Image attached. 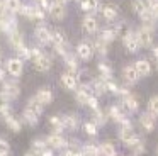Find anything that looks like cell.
Here are the masks:
<instances>
[{"instance_id": "cell-1", "label": "cell", "mask_w": 158, "mask_h": 156, "mask_svg": "<svg viewBox=\"0 0 158 156\" xmlns=\"http://www.w3.org/2000/svg\"><path fill=\"white\" fill-rule=\"evenodd\" d=\"M17 31V22H15L14 14L7 12V10H0V32L10 34Z\"/></svg>"}, {"instance_id": "cell-2", "label": "cell", "mask_w": 158, "mask_h": 156, "mask_svg": "<svg viewBox=\"0 0 158 156\" xmlns=\"http://www.w3.org/2000/svg\"><path fill=\"white\" fill-rule=\"evenodd\" d=\"M134 34H136V37H138L139 46L150 47L151 44H153V29H151V22L150 24H143Z\"/></svg>"}, {"instance_id": "cell-3", "label": "cell", "mask_w": 158, "mask_h": 156, "mask_svg": "<svg viewBox=\"0 0 158 156\" xmlns=\"http://www.w3.org/2000/svg\"><path fill=\"white\" fill-rule=\"evenodd\" d=\"M119 139H121V142H123L124 146H127V148H133V146L138 144V142H141L139 136H138L133 129H121L119 131Z\"/></svg>"}, {"instance_id": "cell-4", "label": "cell", "mask_w": 158, "mask_h": 156, "mask_svg": "<svg viewBox=\"0 0 158 156\" xmlns=\"http://www.w3.org/2000/svg\"><path fill=\"white\" fill-rule=\"evenodd\" d=\"M2 93L9 98V100H14L19 97L21 93V87L15 80H4V87H2Z\"/></svg>"}, {"instance_id": "cell-5", "label": "cell", "mask_w": 158, "mask_h": 156, "mask_svg": "<svg viewBox=\"0 0 158 156\" xmlns=\"http://www.w3.org/2000/svg\"><path fill=\"white\" fill-rule=\"evenodd\" d=\"M19 14L26 15L27 19H34V20H43L44 19V10H41L38 5H21Z\"/></svg>"}, {"instance_id": "cell-6", "label": "cell", "mask_w": 158, "mask_h": 156, "mask_svg": "<svg viewBox=\"0 0 158 156\" xmlns=\"http://www.w3.org/2000/svg\"><path fill=\"white\" fill-rule=\"evenodd\" d=\"M32 64H34V70L44 73V71H48L49 68L53 66V60H51V56H49V54L41 53L38 58H34V60H32Z\"/></svg>"}, {"instance_id": "cell-7", "label": "cell", "mask_w": 158, "mask_h": 156, "mask_svg": "<svg viewBox=\"0 0 158 156\" xmlns=\"http://www.w3.org/2000/svg\"><path fill=\"white\" fill-rule=\"evenodd\" d=\"M123 44H124V47H126L129 53H136L138 47H139L138 37H136V34H134L133 31H129V32H124V34H123Z\"/></svg>"}, {"instance_id": "cell-8", "label": "cell", "mask_w": 158, "mask_h": 156, "mask_svg": "<svg viewBox=\"0 0 158 156\" xmlns=\"http://www.w3.org/2000/svg\"><path fill=\"white\" fill-rule=\"evenodd\" d=\"M22 70H24V63H22L21 58H10L7 61V71L12 75V76H21Z\"/></svg>"}, {"instance_id": "cell-9", "label": "cell", "mask_w": 158, "mask_h": 156, "mask_svg": "<svg viewBox=\"0 0 158 156\" xmlns=\"http://www.w3.org/2000/svg\"><path fill=\"white\" fill-rule=\"evenodd\" d=\"M138 78H139V75H138V71L134 66L127 64V66L123 68V80L126 81L127 85H134L138 81Z\"/></svg>"}, {"instance_id": "cell-10", "label": "cell", "mask_w": 158, "mask_h": 156, "mask_svg": "<svg viewBox=\"0 0 158 156\" xmlns=\"http://www.w3.org/2000/svg\"><path fill=\"white\" fill-rule=\"evenodd\" d=\"M34 36H36V39H38L41 44H49L51 43V31H49L46 26H38L36 27Z\"/></svg>"}, {"instance_id": "cell-11", "label": "cell", "mask_w": 158, "mask_h": 156, "mask_svg": "<svg viewBox=\"0 0 158 156\" xmlns=\"http://www.w3.org/2000/svg\"><path fill=\"white\" fill-rule=\"evenodd\" d=\"M48 12H49V15H51L55 20H61V19H65V15H66L65 5H61V3H56V2L49 5Z\"/></svg>"}, {"instance_id": "cell-12", "label": "cell", "mask_w": 158, "mask_h": 156, "mask_svg": "<svg viewBox=\"0 0 158 156\" xmlns=\"http://www.w3.org/2000/svg\"><path fill=\"white\" fill-rule=\"evenodd\" d=\"M138 107H139V100H138L136 95L127 93L126 97H123V109H126L129 112H134V110H138Z\"/></svg>"}, {"instance_id": "cell-13", "label": "cell", "mask_w": 158, "mask_h": 156, "mask_svg": "<svg viewBox=\"0 0 158 156\" xmlns=\"http://www.w3.org/2000/svg\"><path fill=\"white\" fill-rule=\"evenodd\" d=\"M46 144H49L51 148H55V149H60V148H65V146H66V139L63 138L61 134L53 132L51 136H48V138H46Z\"/></svg>"}, {"instance_id": "cell-14", "label": "cell", "mask_w": 158, "mask_h": 156, "mask_svg": "<svg viewBox=\"0 0 158 156\" xmlns=\"http://www.w3.org/2000/svg\"><path fill=\"white\" fill-rule=\"evenodd\" d=\"M139 124H141V127H143L146 132L155 131V125H156V124H155V117L150 114V112L139 115Z\"/></svg>"}, {"instance_id": "cell-15", "label": "cell", "mask_w": 158, "mask_h": 156, "mask_svg": "<svg viewBox=\"0 0 158 156\" xmlns=\"http://www.w3.org/2000/svg\"><path fill=\"white\" fill-rule=\"evenodd\" d=\"M77 54H78L80 60H90L94 54V47L90 46L89 43H80L78 46H77Z\"/></svg>"}, {"instance_id": "cell-16", "label": "cell", "mask_w": 158, "mask_h": 156, "mask_svg": "<svg viewBox=\"0 0 158 156\" xmlns=\"http://www.w3.org/2000/svg\"><path fill=\"white\" fill-rule=\"evenodd\" d=\"M107 117L112 119L114 122H121L123 119H126V114H124L123 107H119V105H112V107H109V110H107Z\"/></svg>"}, {"instance_id": "cell-17", "label": "cell", "mask_w": 158, "mask_h": 156, "mask_svg": "<svg viewBox=\"0 0 158 156\" xmlns=\"http://www.w3.org/2000/svg\"><path fill=\"white\" fill-rule=\"evenodd\" d=\"M97 27H99V22H97V19L94 15H87L85 19L82 20V29L89 34H94L97 31Z\"/></svg>"}, {"instance_id": "cell-18", "label": "cell", "mask_w": 158, "mask_h": 156, "mask_svg": "<svg viewBox=\"0 0 158 156\" xmlns=\"http://www.w3.org/2000/svg\"><path fill=\"white\" fill-rule=\"evenodd\" d=\"M134 68H136L139 76H148V75L151 73V64L148 60H138L136 64H134Z\"/></svg>"}, {"instance_id": "cell-19", "label": "cell", "mask_w": 158, "mask_h": 156, "mask_svg": "<svg viewBox=\"0 0 158 156\" xmlns=\"http://www.w3.org/2000/svg\"><path fill=\"white\" fill-rule=\"evenodd\" d=\"M51 43L55 44V47H61L66 46V36L61 29H56L51 32Z\"/></svg>"}, {"instance_id": "cell-20", "label": "cell", "mask_w": 158, "mask_h": 156, "mask_svg": "<svg viewBox=\"0 0 158 156\" xmlns=\"http://www.w3.org/2000/svg\"><path fill=\"white\" fill-rule=\"evenodd\" d=\"M61 85L65 88H68V90H75L77 85H78L77 83V76L73 73H70V71L68 73H63L61 75Z\"/></svg>"}, {"instance_id": "cell-21", "label": "cell", "mask_w": 158, "mask_h": 156, "mask_svg": "<svg viewBox=\"0 0 158 156\" xmlns=\"http://www.w3.org/2000/svg\"><path fill=\"white\" fill-rule=\"evenodd\" d=\"M9 44H10L14 49H19L21 46H24V36H22L19 31H14V32L9 34Z\"/></svg>"}, {"instance_id": "cell-22", "label": "cell", "mask_w": 158, "mask_h": 156, "mask_svg": "<svg viewBox=\"0 0 158 156\" xmlns=\"http://www.w3.org/2000/svg\"><path fill=\"white\" fill-rule=\"evenodd\" d=\"M34 97L38 98L43 105H48V104H51V102H53V92L49 90V88H41Z\"/></svg>"}, {"instance_id": "cell-23", "label": "cell", "mask_w": 158, "mask_h": 156, "mask_svg": "<svg viewBox=\"0 0 158 156\" xmlns=\"http://www.w3.org/2000/svg\"><path fill=\"white\" fill-rule=\"evenodd\" d=\"M26 109H27V110H31L32 114H36L39 117V115H41V112H43V109H44V105H43L36 97H31L27 100V107H26Z\"/></svg>"}, {"instance_id": "cell-24", "label": "cell", "mask_w": 158, "mask_h": 156, "mask_svg": "<svg viewBox=\"0 0 158 156\" xmlns=\"http://www.w3.org/2000/svg\"><path fill=\"white\" fill-rule=\"evenodd\" d=\"M61 119H63V127L68 129V131H75V129L78 127V117H77L75 114H68Z\"/></svg>"}, {"instance_id": "cell-25", "label": "cell", "mask_w": 158, "mask_h": 156, "mask_svg": "<svg viewBox=\"0 0 158 156\" xmlns=\"http://www.w3.org/2000/svg\"><path fill=\"white\" fill-rule=\"evenodd\" d=\"M99 156H116V148L112 142H102L99 146Z\"/></svg>"}, {"instance_id": "cell-26", "label": "cell", "mask_w": 158, "mask_h": 156, "mask_svg": "<svg viewBox=\"0 0 158 156\" xmlns=\"http://www.w3.org/2000/svg\"><path fill=\"white\" fill-rule=\"evenodd\" d=\"M102 15H104V19H106V20L112 22V20L117 17V7L116 5H110V3H109V5H106L102 9Z\"/></svg>"}, {"instance_id": "cell-27", "label": "cell", "mask_w": 158, "mask_h": 156, "mask_svg": "<svg viewBox=\"0 0 158 156\" xmlns=\"http://www.w3.org/2000/svg\"><path fill=\"white\" fill-rule=\"evenodd\" d=\"M4 121H5V124L9 125V129H10L12 132H19V131H21V122H19V121H17V117H14L12 114L5 115Z\"/></svg>"}, {"instance_id": "cell-28", "label": "cell", "mask_w": 158, "mask_h": 156, "mask_svg": "<svg viewBox=\"0 0 158 156\" xmlns=\"http://www.w3.org/2000/svg\"><path fill=\"white\" fill-rule=\"evenodd\" d=\"M9 98L5 97L4 93H2V92H0V117L4 119L5 115H9L10 114V107H9Z\"/></svg>"}, {"instance_id": "cell-29", "label": "cell", "mask_w": 158, "mask_h": 156, "mask_svg": "<svg viewBox=\"0 0 158 156\" xmlns=\"http://www.w3.org/2000/svg\"><path fill=\"white\" fill-rule=\"evenodd\" d=\"M21 5H22L21 0H4V10H7V12H10V14L19 12Z\"/></svg>"}, {"instance_id": "cell-30", "label": "cell", "mask_w": 158, "mask_h": 156, "mask_svg": "<svg viewBox=\"0 0 158 156\" xmlns=\"http://www.w3.org/2000/svg\"><path fill=\"white\" fill-rule=\"evenodd\" d=\"M49 125H51V129L56 132V134H60V132L63 131V119L60 117V115H53V117H49Z\"/></svg>"}, {"instance_id": "cell-31", "label": "cell", "mask_w": 158, "mask_h": 156, "mask_svg": "<svg viewBox=\"0 0 158 156\" xmlns=\"http://www.w3.org/2000/svg\"><path fill=\"white\" fill-rule=\"evenodd\" d=\"M114 39H116V32H114V29H104V31H100L99 41H102V43L109 44V43H112Z\"/></svg>"}, {"instance_id": "cell-32", "label": "cell", "mask_w": 158, "mask_h": 156, "mask_svg": "<svg viewBox=\"0 0 158 156\" xmlns=\"http://www.w3.org/2000/svg\"><path fill=\"white\" fill-rule=\"evenodd\" d=\"M80 7L85 12H94L99 7V0H80Z\"/></svg>"}, {"instance_id": "cell-33", "label": "cell", "mask_w": 158, "mask_h": 156, "mask_svg": "<svg viewBox=\"0 0 158 156\" xmlns=\"http://www.w3.org/2000/svg\"><path fill=\"white\" fill-rule=\"evenodd\" d=\"M97 70H99V73H100V78H104V80H109L110 75H112V68L107 63H99L97 64Z\"/></svg>"}, {"instance_id": "cell-34", "label": "cell", "mask_w": 158, "mask_h": 156, "mask_svg": "<svg viewBox=\"0 0 158 156\" xmlns=\"http://www.w3.org/2000/svg\"><path fill=\"white\" fill-rule=\"evenodd\" d=\"M63 58H65V61H66V66H68L70 73H75V71H77V68H78V63H77V58L73 56L72 53H66Z\"/></svg>"}, {"instance_id": "cell-35", "label": "cell", "mask_w": 158, "mask_h": 156, "mask_svg": "<svg viewBox=\"0 0 158 156\" xmlns=\"http://www.w3.org/2000/svg\"><path fill=\"white\" fill-rule=\"evenodd\" d=\"M75 98H77V102H78V104L87 105V102H89V98H90L89 90H87V88H82V90H77V92H75Z\"/></svg>"}, {"instance_id": "cell-36", "label": "cell", "mask_w": 158, "mask_h": 156, "mask_svg": "<svg viewBox=\"0 0 158 156\" xmlns=\"http://www.w3.org/2000/svg\"><path fill=\"white\" fill-rule=\"evenodd\" d=\"M82 153L83 156H99V148H97L95 144H90V142H87L85 146L82 148Z\"/></svg>"}, {"instance_id": "cell-37", "label": "cell", "mask_w": 158, "mask_h": 156, "mask_svg": "<svg viewBox=\"0 0 158 156\" xmlns=\"http://www.w3.org/2000/svg\"><path fill=\"white\" fill-rule=\"evenodd\" d=\"M148 110L153 117H158V95H153L148 100Z\"/></svg>"}, {"instance_id": "cell-38", "label": "cell", "mask_w": 158, "mask_h": 156, "mask_svg": "<svg viewBox=\"0 0 158 156\" xmlns=\"http://www.w3.org/2000/svg\"><path fill=\"white\" fill-rule=\"evenodd\" d=\"M133 9H134V12L141 14L150 9V5L146 3V0H133Z\"/></svg>"}, {"instance_id": "cell-39", "label": "cell", "mask_w": 158, "mask_h": 156, "mask_svg": "<svg viewBox=\"0 0 158 156\" xmlns=\"http://www.w3.org/2000/svg\"><path fill=\"white\" fill-rule=\"evenodd\" d=\"M92 87H94V92H95L97 95H102L104 92H106V80H104V78H99V80H95L92 83Z\"/></svg>"}, {"instance_id": "cell-40", "label": "cell", "mask_w": 158, "mask_h": 156, "mask_svg": "<svg viewBox=\"0 0 158 156\" xmlns=\"http://www.w3.org/2000/svg\"><path fill=\"white\" fill-rule=\"evenodd\" d=\"M22 115H24V121L27 122L29 125H36V124H38V121H39V117H38V115H36V114H32L31 110H27V109L24 110V114H22Z\"/></svg>"}, {"instance_id": "cell-41", "label": "cell", "mask_w": 158, "mask_h": 156, "mask_svg": "<svg viewBox=\"0 0 158 156\" xmlns=\"http://www.w3.org/2000/svg\"><path fill=\"white\" fill-rule=\"evenodd\" d=\"M83 132L87 136H95L97 134V124L95 122H85L83 124Z\"/></svg>"}, {"instance_id": "cell-42", "label": "cell", "mask_w": 158, "mask_h": 156, "mask_svg": "<svg viewBox=\"0 0 158 156\" xmlns=\"http://www.w3.org/2000/svg\"><path fill=\"white\" fill-rule=\"evenodd\" d=\"M92 47H94V49H95L99 54H102V56H106V54H107V44L102 43V41H99V39L95 41V44H94Z\"/></svg>"}, {"instance_id": "cell-43", "label": "cell", "mask_w": 158, "mask_h": 156, "mask_svg": "<svg viewBox=\"0 0 158 156\" xmlns=\"http://www.w3.org/2000/svg\"><path fill=\"white\" fill-rule=\"evenodd\" d=\"M106 92H112V93H119V87H117L116 81H112L109 78V80H106Z\"/></svg>"}, {"instance_id": "cell-44", "label": "cell", "mask_w": 158, "mask_h": 156, "mask_svg": "<svg viewBox=\"0 0 158 156\" xmlns=\"http://www.w3.org/2000/svg\"><path fill=\"white\" fill-rule=\"evenodd\" d=\"M9 151H10V146L5 139H0V156H9Z\"/></svg>"}, {"instance_id": "cell-45", "label": "cell", "mask_w": 158, "mask_h": 156, "mask_svg": "<svg viewBox=\"0 0 158 156\" xmlns=\"http://www.w3.org/2000/svg\"><path fill=\"white\" fill-rule=\"evenodd\" d=\"M94 115H95V119H94V121H95V122H99V124H104V122L107 121V115H104V112L100 110V109L94 110Z\"/></svg>"}, {"instance_id": "cell-46", "label": "cell", "mask_w": 158, "mask_h": 156, "mask_svg": "<svg viewBox=\"0 0 158 156\" xmlns=\"http://www.w3.org/2000/svg\"><path fill=\"white\" fill-rule=\"evenodd\" d=\"M44 146H46V139H34V141H32V148L38 149L39 153H41L43 149H46Z\"/></svg>"}, {"instance_id": "cell-47", "label": "cell", "mask_w": 158, "mask_h": 156, "mask_svg": "<svg viewBox=\"0 0 158 156\" xmlns=\"http://www.w3.org/2000/svg\"><path fill=\"white\" fill-rule=\"evenodd\" d=\"M77 83H80V85H87V83H89V71H80L78 78H77Z\"/></svg>"}, {"instance_id": "cell-48", "label": "cell", "mask_w": 158, "mask_h": 156, "mask_svg": "<svg viewBox=\"0 0 158 156\" xmlns=\"http://www.w3.org/2000/svg\"><path fill=\"white\" fill-rule=\"evenodd\" d=\"M15 51H17V54H19V58H21V60H22V58H26V60L29 58V47L26 46V44H24V46H21L19 49H15Z\"/></svg>"}, {"instance_id": "cell-49", "label": "cell", "mask_w": 158, "mask_h": 156, "mask_svg": "<svg viewBox=\"0 0 158 156\" xmlns=\"http://www.w3.org/2000/svg\"><path fill=\"white\" fill-rule=\"evenodd\" d=\"M87 105H89V107L92 109V110H97V109H99L97 98H95V97H92V95H90V98H89V102H87Z\"/></svg>"}, {"instance_id": "cell-50", "label": "cell", "mask_w": 158, "mask_h": 156, "mask_svg": "<svg viewBox=\"0 0 158 156\" xmlns=\"http://www.w3.org/2000/svg\"><path fill=\"white\" fill-rule=\"evenodd\" d=\"M61 156H80V151L75 148V146H72V148H70L66 153H63Z\"/></svg>"}, {"instance_id": "cell-51", "label": "cell", "mask_w": 158, "mask_h": 156, "mask_svg": "<svg viewBox=\"0 0 158 156\" xmlns=\"http://www.w3.org/2000/svg\"><path fill=\"white\" fill-rule=\"evenodd\" d=\"M133 149H134V154H143V153H144V144L138 142L136 146H133Z\"/></svg>"}, {"instance_id": "cell-52", "label": "cell", "mask_w": 158, "mask_h": 156, "mask_svg": "<svg viewBox=\"0 0 158 156\" xmlns=\"http://www.w3.org/2000/svg\"><path fill=\"white\" fill-rule=\"evenodd\" d=\"M150 14L153 19H158V3H153V5L150 7Z\"/></svg>"}, {"instance_id": "cell-53", "label": "cell", "mask_w": 158, "mask_h": 156, "mask_svg": "<svg viewBox=\"0 0 158 156\" xmlns=\"http://www.w3.org/2000/svg\"><path fill=\"white\" fill-rule=\"evenodd\" d=\"M39 156H53V153L49 151V149H43V151L39 153Z\"/></svg>"}, {"instance_id": "cell-54", "label": "cell", "mask_w": 158, "mask_h": 156, "mask_svg": "<svg viewBox=\"0 0 158 156\" xmlns=\"http://www.w3.org/2000/svg\"><path fill=\"white\" fill-rule=\"evenodd\" d=\"M153 54H155V58H156V63H158V46L153 47Z\"/></svg>"}, {"instance_id": "cell-55", "label": "cell", "mask_w": 158, "mask_h": 156, "mask_svg": "<svg viewBox=\"0 0 158 156\" xmlns=\"http://www.w3.org/2000/svg\"><path fill=\"white\" fill-rule=\"evenodd\" d=\"M4 76H5V71L0 68V81H4Z\"/></svg>"}, {"instance_id": "cell-56", "label": "cell", "mask_w": 158, "mask_h": 156, "mask_svg": "<svg viewBox=\"0 0 158 156\" xmlns=\"http://www.w3.org/2000/svg\"><path fill=\"white\" fill-rule=\"evenodd\" d=\"M55 2H56V3H61V5H65V3L68 2V0H55Z\"/></svg>"}, {"instance_id": "cell-57", "label": "cell", "mask_w": 158, "mask_h": 156, "mask_svg": "<svg viewBox=\"0 0 158 156\" xmlns=\"http://www.w3.org/2000/svg\"><path fill=\"white\" fill-rule=\"evenodd\" d=\"M24 156H36V154H34V153H26Z\"/></svg>"}, {"instance_id": "cell-58", "label": "cell", "mask_w": 158, "mask_h": 156, "mask_svg": "<svg viewBox=\"0 0 158 156\" xmlns=\"http://www.w3.org/2000/svg\"><path fill=\"white\" fill-rule=\"evenodd\" d=\"M156 156H158V146H156Z\"/></svg>"}, {"instance_id": "cell-59", "label": "cell", "mask_w": 158, "mask_h": 156, "mask_svg": "<svg viewBox=\"0 0 158 156\" xmlns=\"http://www.w3.org/2000/svg\"><path fill=\"white\" fill-rule=\"evenodd\" d=\"M0 60H2V53H0Z\"/></svg>"}, {"instance_id": "cell-60", "label": "cell", "mask_w": 158, "mask_h": 156, "mask_svg": "<svg viewBox=\"0 0 158 156\" xmlns=\"http://www.w3.org/2000/svg\"><path fill=\"white\" fill-rule=\"evenodd\" d=\"M80 156H83V154H82V153H80Z\"/></svg>"}]
</instances>
